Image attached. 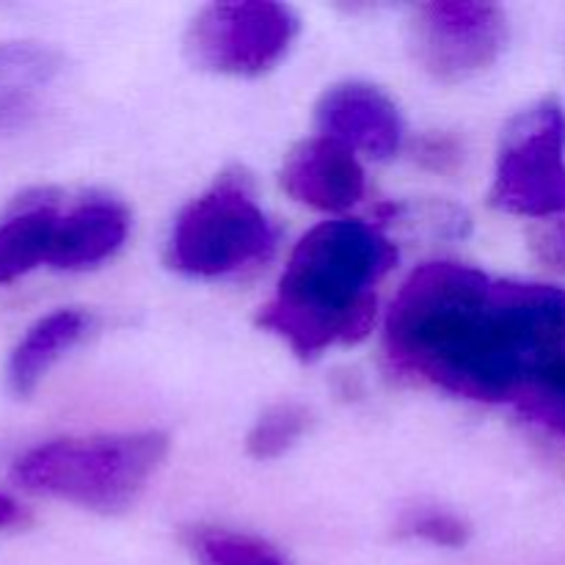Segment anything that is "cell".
<instances>
[{"label": "cell", "mask_w": 565, "mask_h": 565, "mask_svg": "<svg viewBox=\"0 0 565 565\" xmlns=\"http://www.w3.org/2000/svg\"><path fill=\"white\" fill-rule=\"evenodd\" d=\"M298 33L287 6L268 0L207 6L193 20L188 50L204 70L226 75H259L270 70Z\"/></svg>", "instance_id": "6"}, {"label": "cell", "mask_w": 565, "mask_h": 565, "mask_svg": "<svg viewBox=\"0 0 565 565\" xmlns=\"http://www.w3.org/2000/svg\"><path fill=\"white\" fill-rule=\"evenodd\" d=\"M395 263V243L364 221L318 224L292 248L257 323L301 359L364 340L375 318V287Z\"/></svg>", "instance_id": "2"}, {"label": "cell", "mask_w": 565, "mask_h": 565, "mask_svg": "<svg viewBox=\"0 0 565 565\" xmlns=\"http://www.w3.org/2000/svg\"><path fill=\"white\" fill-rule=\"evenodd\" d=\"M281 185L307 207L342 213L364 196V169L353 149L318 136L292 149L281 169Z\"/></svg>", "instance_id": "9"}, {"label": "cell", "mask_w": 565, "mask_h": 565, "mask_svg": "<svg viewBox=\"0 0 565 565\" xmlns=\"http://www.w3.org/2000/svg\"><path fill=\"white\" fill-rule=\"evenodd\" d=\"M196 552L204 565H285L259 541L232 533H199Z\"/></svg>", "instance_id": "16"}, {"label": "cell", "mask_w": 565, "mask_h": 565, "mask_svg": "<svg viewBox=\"0 0 565 565\" xmlns=\"http://www.w3.org/2000/svg\"><path fill=\"white\" fill-rule=\"evenodd\" d=\"M36 114V103L25 88H0V130H14Z\"/></svg>", "instance_id": "18"}, {"label": "cell", "mask_w": 565, "mask_h": 565, "mask_svg": "<svg viewBox=\"0 0 565 565\" xmlns=\"http://www.w3.org/2000/svg\"><path fill=\"white\" fill-rule=\"evenodd\" d=\"M384 348L408 379L478 403H516L565 359V290L439 259L406 279Z\"/></svg>", "instance_id": "1"}, {"label": "cell", "mask_w": 565, "mask_h": 565, "mask_svg": "<svg viewBox=\"0 0 565 565\" xmlns=\"http://www.w3.org/2000/svg\"><path fill=\"white\" fill-rule=\"evenodd\" d=\"M25 522V511L20 508V502H14L11 497L0 494V530L17 527V524Z\"/></svg>", "instance_id": "19"}, {"label": "cell", "mask_w": 565, "mask_h": 565, "mask_svg": "<svg viewBox=\"0 0 565 565\" xmlns=\"http://www.w3.org/2000/svg\"><path fill=\"white\" fill-rule=\"evenodd\" d=\"M318 125L323 136L362 149L370 158H390L403 138L397 105L370 83H342L329 88L318 103Z\"/></svg>", "instance_id": "8"}, {"label": "cell", "mask_w": 565, "mask_h": 565, "mask_svg": "<svg viewBox=\"0 0 565 565\" xmlns=\"http://www.w3.org/2000/svg\"><path fill=\"white\" fill-rule=\"evenodd\" d=\"M309 428V412L301 403H276L254 423L248 434V452L257 461H274L285 456Z\"/></svg>", "instance_id": "13"}, {"label": "cell", "mask_w": 565, "mask_h": 565, "mask_svg": "<svg viewBox=\"0 0 565 565\" xmlns=\"http://www.w3.org/2000/svg\"><path fill=\"white\" fill-rule=\"evenodd\" d=\"M491 204L530 218L565 213V110L555 99L524 110L508 127Z\"/></svg>", "instance_id": "5"}, {"label": "cell", "mask_w": 565, "mask_h": 565, "mask_svg": "<svg viewBox=\"0 0 565 565\" xmlns=\"http://www.w3.org/2000/svg\"><path fill=\"white\" fill-rule=\"evenodd\" d=\"M557 246H561L563 254H565V224L561 226V230H557Z\"/></svg>", "instance_id": "20"}, {"label": "cell", "mask_w": 565, "mask_h": 565, "mask_svg": "<svg viewBox=\"0 0 565 565\" xmlns=\"http://www.w3.org/2000/svg\"><path fill=\"white\" fill-rule=\"evenodd\" d=\"M276 248V230L246 182L224 177L177 218L169 243L171 268L218 279L263 263Z\"/></svg>", "instance_id": "4"}, {"label": "cell", "mask_w": 565, "mask_h": 565, "mask_svg": "<svg viewBox=\"0 0 565 565\" xmlns=\"http://www.w3.org/2000/svg\"><path fill=\"white\" fill-rule=\"evenodd\" d=\"M61 72V55L44 44L6 42L0 44V88H25L47 83Z\"/></svg>", "instance_id": "14"}, {"label": "cell", "mask_w": 565, "mask_h": 565, "mask_svg": "<svg viewBox=\"0 0 565 565\" xmlns=\"http://www.w3.org/2000/svg\"><path fill=\"white\" fill-rule=\"evenodd\" d=\"M513 406L533 423L544 425L546 430L565 439V359L544 370L535 384L527 386Z\"/></svg>", "instance_id": "15"}, {"label": "cell", "mask_w": 565, "mask_h": 565, "mask_svg": "<svg viewBox=\"0 0 565 565\" xmlns=\"http://www.w3.org/2000/svg\"><path fill=\"white\" fill-rule=\"evenodd\" d=\"M58 218L61 213L47 199L31 196L17 204L14 213L0 224V285L50 263Z\"/></svg>", "instance_id": "12"}, {"label": "cell", "mask_w": 565, "mask_h": 565, "mask_svg": "<svg viewBox=\"0 0 565 565\" xmlns=\"http://www.w3.org/2000/svg\"><path fill=\"white\" fill-rule=\"evenodd\" d=\"M505 39V14L491 3H425L412 22L414 55L428 75L445 83L467 81L489 70L500 58Z\"/></svg>", "instance_id": "7"}, {"label": "cell", "mask_w": 565, "mask_h": 565, "mask_svg": "<svg viewBox=\"0 0 565 565\" xmlns=\"http://www.w3.org/2000/svg\"><path fill=\"white\" fill-rule=\"evenodd\" d=\"M88 323H92L88 315L77 312V309H58V312L47 315L39 323H33L9 359L11 392L20 397L33 395V390L44 379V373L75 342H81V337L88 331Z\"/></svg>", "instance_id": "11"}, {"label": "cell", "mask_w": 565, "mask_h": 565, "mask_svg": "<svg viewBox=\"0 0 565 565\" xmlns=\"http://www.w3.org/2000/svg\"><path fill=\"white\" fill-rule=\"evenodd\" d=\"M169 452L163 434L58 439L14 463V480L33 494L99 513H121L141 497Z\"/></svg>", "instance_id": "3"}, {"label": "cell", "mask_w": 565, "mask_h": 565, "mask_svg": "<svg viewBox=\"0 0 565 565\" xmlns=\"http://www.w3.org/2000/svg\"><path fill=\"white\" fill-rule=\"evenodd\" d=\"M401 533L456 550V546L467 544L472 530L456 513L439 511V508H417V511L406 513V519L401 522Z\"/></svg>", "instance_id": "17"}, {"label": "cell", "mask_w": 565, "mask_h": 565, "mask_svg": "<svg viewBox=\"0 0 565 565\" xmlns=\"http://www.w3.org/2000/svg\"><path fill=\"white\" fill-rule=\"evenodd\" d=\"M130 230V215L119 202L92 199L64 213L55 224L50 263L58 270H81L114 257Z\"/></svg>", "instance_id": "10"}]
</instances>
